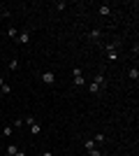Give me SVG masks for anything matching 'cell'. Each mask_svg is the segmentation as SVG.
I'll use <instances>...</instances> for the list:
<instances>
[{
    "instance_id": "cell-23",
    "label": "cell",
    "mask_w": 139,
    "mask_h": 156,
    "mask_svg": "<svg viewBox=\"0 0 139 156\" xmlns=\"http://www.w3.org/2000/svg\"><path fill=\"white\" fill-rule=\"evenodd\" d=\"M2 84H5V79H2V77H0V89H2Z\"/></svg>"
},
{
    "instance_id": "cell-21",
    "label": "cell",
    "mask_w": 139,
    "mask_h": 156,
    "mask_svg": "<svg viewBox=\"0 0 139 156\" xmlns=\"http://www.w3.org/2000/svg\"><path fill=\"white\" fill-rule=\"evenodd\" d=\"M14 156H26V151H21V149H19V151H16Z\"/></svg>"
},
{
    "instance_id": "cell-14",
    "label": "cell",
    "mask_w": 139,
    "mask_h": 156,
    "mask_svg": "<svg viewBox=\"0 0 139 156\" xmlns=\"http://www.w3.org/2000/svg\"><path fill=\"white\" fill-rule=\"evenodd\" d=\"M84 147H86V151L95 147V142H93V137H88V140H84Z\"/></svg>"
},
{
    "instance_id": "cell-12",
    "label": "cell",
    "mask_w": 139,
    "mask_h": 156,
    "mask_svg": "<svg viewBox=\"0 0 139 156\" xmlns=\"http://www.w3.org/2000/svg\"><path fill=\"white\" fill-rule=\"evenodd\" d=\"M7 35H9V40H16V35H19V30L14 26H9V30H7Z\"/></svg>"
},
{
    "instance_id": "cell-20",
    "label": "cell",
    "mask_w": 139,
    "mask_h": 156,
    "mask_svg": "<svg viewBox=\"0 0 139 156\" xmlns=\"http://www.w3.org/2000/svg\"><path fill=\"white\" fill-rule=\"evenodd\" d=\"M116 56H118L116 51H109V54H107V58H109V61H116Z\"/></svg>"
},
{
    "instance_id": "cell-13",
    "label": "cell",
    "mask_w": 139,
    "mask_h": 156,
    "mask_svg": "<svg viewBox=\"0 0 139 156\" xmlns=\"http://www.w3.org/2000/svg\"><path fill=\"white\" fill-rule=\"evenodd\" d=\"M12 133H14L12 124H9V126H5V128H2V135H5V137H9V135H12Z\"/></svg>"
},
{
    "instance_id": "cell-5",
    "label": "cell",
    "mask_w": 139,
    "mask_h": 156,
    "mask_svg": "<svg viewBox=\"0 0 139 156\" xmlns=\"http://www.w3.org/2000/svg\"><path fill=\"white\" fill-rule=\"evenodd\" d=\"M86 37L88 40H100V37H102V30H100V28H93V30H88Z\"/></svg>"
},
{
    "instance_id": "cell-22",
    "label": "cell",
    "mask_w": 139,
    "mask_h": 156,
    "mask_svg": "<svg viewBox=\"0 0 139 156\" xmlns=\"http://www.w3.org/2000/svg\"><path fill=\"white\" fill-rule=\"evenodd\" d=\"M42 156H53V154H51V151H44V154H42Z\"/></svg>"
},
{
    "instance_id": "cell-8",
    "label": "cell",
    "mask_w": 139,
    "mask_h": 156,
    "mask_svg": "<svg viewBox=\"0 0 139 156\" xmlns=\"http://www.w3.org/2000/svg\"><path fill=\"white\" fill-rule=\"evenodd\" d=\"M127 75H130V79H134V82H137V79H139V70H137V65H134V68H130V72H127Z\"/></svg>"
},
{
    "instance_id": "cell-15",
    "label": "cell",
    "mask_w": 139,
    "mask_h": 156,
    "mask_svg": "<svg viewBox=\"0 0 139 156\" xmlns=\"http://www.w3.org/2000/svg\"><path fill=\"white\" fill-rule=\"evenodd\" d=\"M9 70H19V58H12V61H9Z\"/></svg>"
},
{
    "instance_id": "cell-3",
    "label": "cell",
    "mask_w": 139,
    "mask_h": 156,
    "mask_svg": "<svg viewBox=\"0 0 139 156\" xmlns=\"http://www.w3.org/2000/svg\"><path fill=\"white\" fill-rule=\"evenodd\" d=\"M16 42H19V44H30V30H21L19 35H16Z\"/></svg>"
},
{
    "instance_id": "cell-19",
    "label": "cell",
    "mask_w": 139,
    "mask_h": 156,
    "mask_svg": "<svg viewBox=\"0 0 139 156\" xmlns=\"http://www.w3.org/2000/svg\"><path fill=\"white\" fill-rule=\"evenodd\" d=\"M0 16H2V19H7V16H12V12H9V9H0Z\"/></svg>"
},
{
    "instance_id": "cell-4",
    "label": "cell",
    "mask_w": 139,
    "mask_h": 156,
    "mask_svg": "<svg viewBox=\"0 0 139 156\" xmlns=\"http://www.w3.org/2000/svg\"><path fill=\"white\" fill-rule=\"evenodd\" d=\"M42 82H44V84H56V75H53L51 70H46V72H42Z\"/></svg>"
},
{
    "instance_id": "cell-16",
    "label": "cell",
    "mask_w": 139,
    "mask_h": 156,
    "mask_svg": "<svg viewBox=\"0 0 139 156\" xmlns=\"http://www.w3.org/2000/svg\"><path fill=\"white\" fill-rule=\"evenodd\" d=\"M65 7H67V2H65V0H60V2H56V9H58V12H63Z\"/></svg>"
},
{
    "instance_id": "cell-17",
    "label": "cell",
    "mask_w": 139,
    "mask_h": 156,
    "mask_svg": "<svg viewBox=\"0 0 139 156\" xmlns=\"http://www.w3.org/2000/svg\"><path fill=\"white\" fill-rule=\"evenodd\" d=\"M21 126H23V119H14L12 121V128H21Z\"/></svg>"
},
{
    "instance_id": "cell-10",
    "label": "cell",
    "mask_w": 139,
    "mask_h": 156,
    "mask_svg": "<svg viewBox=\"0 0 139 156\" xmlns=\"http://www.w3.org/2000/svg\"><path fill=\"white\" fill-rule=\"evenodd\" d=\"M104 140H107V135H102V133H98V135L93 137V142H95V144H102Z\"/></svg>"
},
{
    "instance_id": "cell-18",
    "label": "cell",
    "mask_w": 139,
    "mask_h": 156,
    "mask_svg": "<svg viewBox=\"0 0 139 156\" xmlns=\"http://www.w3.org/2000/svg\"><path fill=\"white\" fill-rule=\"evenodd\" d=\"M88 156H102V154H100L98 147H93V149H88Z\"/></svg>"
},
{
    "instance_id": "cell-2",
    "label": "cell",
    "mask_w": 139,
    "mask_h": 156,
    "mask_svg": "<svg viewBox=\"0 0 139 156\" xmlns=\"http://www.w3.org/2000/svg\"><path fill=\"white\" fill-rule=\"evenodd\" d=\"M72 84L77 86V89L86 86V79H84V75H81V68H74L72 70Z\"/></svg>"
},
{
    "instance_id": "cell-1",
    "label": "cell",
    "mask_w": 139,
    "mask_h": 156,
    "mask_svg": "<svg viewBox=\"0 0 139 156\" xmlns=\"http://www.w3.org/2000/svg\"><path fill=\"white\" fill-rule=\"evenodd\" d=\"M102 89H104V77H102V75H95V79H93L91 84H88V91L95 96V93H100Z\"/></svg>"
},
{
    "instance_id": "cell-9",
    "label": "cell",
    "mask_w": 139,
    "mask_h": 156,
    "mask_svg": "<svg viewBox=\"0 0 139 156\" xmlns=\"http://www.w3.org/2000/svg\"><path fill=\"white\" fill-rule=\"evenodd\" d=\"M12 93V86L9 84H2V89H0V96H9Z\"/></svg>"
},
{
    "instance_id": "cell-7",
    "label": "cell",
    "mask_w": 139,
    "mask_h": 156,
    "mask_svg": "<svg viewBox=\"0 0 139 156\" xmlns=\"http://www.w3.org/2000/svg\"><path fill=\"white\" fill-rule=\"evenodd\" d=\"M98 12L102 14V16H109V14H111V7H109V5H100Z\"/></svg>"
},
{
    "instance_id": "cell-6",
    "label": "cell",
    "mask_w": 139,
    "mask_h": 156,
    "mask_svg": "<svg viewBox=\"0 0 139 156\" xmlns=\"http://www.w3.org/2000/svg\"><path fill=\"white\" fill-rule=\"evenodd\" d=\"M30 133H33V135H40V133H42V126L37 124V119H35L33 124H30Z\"/></svg>"
},
{
    "instance_id": "cell-11",
    "label": "cell",
    "mask_w": 139,
    "mask_h": 156,
    "mask_svg": "<svg viewBox=\"0 0 139 156\" xmlns=\"http://www.w3.org/2000/svg\"><path fill=\"white\" fill-rule=\"evenodd\" d=\"M7 156H14V154H16V151H19V147H16V144H9V147H7Z\"/></svg>"
}]
</instances>
